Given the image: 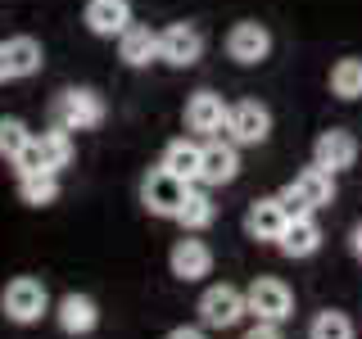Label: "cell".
Wrapping results in <instances>:
<instances>
[{"label": "cell", "instance_id": "5", "mask_svg": "<svg viewBox=\"0 0 362 339\" xmlns=\"http://www.w3.org/2000/svg\"><path fill=\"white\" fill-rule=\"evenodd\" d=\"M186 195H190V181L173 177L168 167H150V177L141 181V203L154 213V218H177Z\"/></svg>", "mask_w": 362, "mask_h": 339}, {"label": "cell", "instance_id": "6", "mask_svg": "<svg viewBox=\"0 0 362 339\" xmlns=\"http://www.w3.org/2000/svg\"><path fill=\"white\" fill-rule=\"evenodd\" d=\"M158 59L168 68H195L204 59V32L195 23H168L158 32Z\"/></svg>", "mask_w": 362, "mask_h": 339}, {"label": "cell", "instance_id": "27", "mask_svg": "<svg viewBox=\"0 0 362 339\" xmlns=\"http://www.w3.org/2000/svg\"><path fill=\"white\" fill-rule=\"evenodd\" d=\"M245 339H286V335H281V321H254Z\"/></svg>", "mask_w": 362, "mask_h": 339}, {"label": "cell", "instance_id": "12", "mask_svg": "<svg viewBox=\"0 0 362 339\" xmlns=\"http://www.w3.org/2000/svg\"><path fill=\"white\" fill-rule=\"evenodd\" d=\"M226 113H231V105H226L218 90H195L186 100V131L218 136V131H226Z\"/></svg>", "mask_w": 362, "mask_h": 339}, {"label": "cell", "instance_id": "25", "mask_svg": "<svg viewBox=\"0 0 362 339\" xmlns=\"http://www.w3.org/2000/svg\"><path fill=\"white\" fill-rule=\"evenodd\" d=\"M32 141H37V136L28 131L23 118H0V158H5V163H18Z\"/></svg>", "mask_w": 362, "mask_h": 339}, {"label": "cell", "instance_id": "30", "mask_svg": "<svg viewBox=\"0 0 362 339\" xmlns=\"http://www.w3.org/2000/svg\"><path fill=\"white\" fill-rule=\"evenodd\" d=\"M354 254L362 258V226H358V231H354Z\"/></svg>", "mask_w": 362, "mask_h": 339}, {"label": "cell", "instance_id": "28", "mask_svg": "<svg viewBox=\"0 0 362 339\" xmlns=\"http://www.w3.org/2000/svg\"><path fill=\"white\" fill-rule=\"evenodd\" d=\"M163 339H209V335H204V326H173Z\"/></svg>", "mask_w": 362, "mask_h": 339}, {"label": "cell", "instance_id": "29", "mask_svg": "<svg viewBox=\"0 0 362 339\" xmlns=\"http://www.w3.org/2000/svg\"><path fill=\"white\" fill-rule=\"evenodd\" d=\"M14 82V64H9V41H0V86Z\"/></svg>", "mask_w": 362, "mask_h": 339}, {"label": "cell", "instance_id": "16", "mask_svg": "<svg viewBox=\"0 0 362 339\" xmlns=\"http://www.w3.org/2000/svg\"><path fill=\"white\" fill-rule=\"evenodd\" d=\"M168 267H173V276L177 280H204L213 271V249L204 244V240H186V235H181V240L173 244V254H168Z\"/></svg>", "mask_w": 362, "mask_h": 339}, {"label": "cell", "instance_id": "18", "mask_svg": "<svg viewBox=\"0 0 362 339\" xmlns=\"http://www.w3.org/2000/svg\"><path fill=\"white\" fill-rule=\"evenodd\" d=\"M317 244H322V226L313 222V213H303V218H290L286 231H281V240H276V249H281L286 258H313Z\"/></svg>", "mask_w": 362, "mask_h": 339}, {"label": "cell", "instance_id": "9", "mask_svg": "<svg viewBox=\"0 0 362 339\" xmlns=\"http://www.w3.org/2000/svg\"><path fill=\"white\" fill-rule=\"evenodd\" d=\"M226 54H231L235 64H245V68L263 64L272 54V32L263 23H254V18H240L231 32H226Z\"/></svg>", "mask_w": 362, "mask_h": 339}, {"label": "cell", "instance_id": "13", "mask_svg": "<svg viewBox=\"0 0 362 339\" xmlns=\"http://www.w3.org/2000/svg\"><path fill=\"white\" fill-rule=\"evenodd\" d=\"M313 163L326 167V172H344V167H354V163H358V141H354V131H344V127L322 131V136H317V145H313Z\"/></svg>", "mask_w": 362, "mask_h": 339}, {"label": "cell", "instance_id": "19", "mask_svg": "<svg viewBox=\"0 0 362 339\" xmlns=\"http://www.w3.org/2000/svg\"><path fill=\"white\" fill-rule=\"evenodd\" d=\"M199 163H204V145H195V141H168V150H163V158H158V167H168L173 177H181V181H190L195 186L199 181Z\"/></svg>", "mask_w": 362, "mask_h": 339}, {"label": "cell", "instance_id": "21", "mask_svg": "<svg viewBox=\"0 0 362 339\" xmlns=\"http://www.w3.org/2000/svg\"><path fill=\"white\" fill-rule=\"evenodd\" d=\"M18 203L28 208L59 203V172H18Z\"/></svg>", "mask_w": 362, "mask_h": 339}, {"label": "cell", "instance_id": "10", "mask_svg": "<svg viewBox=\"0 0 362 339\" xmlns=\"http://www.w3.org/2000/svg\"><path fill=\"white\" fill-rule=\"evenodd\" d=\"M54 326H59L68 339H82V335H90L100 326V303L90 299V294L68 290L64 299L54 303Z\"/></svg>", "mask_w": 362, "mask_h": 339}, {"label": "cell", "instance_id": "11", "mask_svg": "<svg viewBox=\"0 0 362 339\" xmlns=\"http://www.w3.org/2000/svg\"><path fill=\"white\" fill-rule=\"evenodd\" d=\"M240 177V145L235 141H218L213 136L204 145V163H199V186H231Z\"/></svg>", "mask_w": 362, "mask_h": 339}, {"label": "cell", "instance_id": "15", "mask_svg": "<svg viewBox=\"0 0 362 339\" xmlns=\"http://www.w3.org/2000/svg\"><path fill=\"white\" fill-rule=\"evenodd\" d=\"M286 222H290V213H286V203H281V195L254 199V203H249V213H245V231L254 235V240H272V244L281 240Z\"/></svg>", "mask_w": 362, "mask_h": 339}, {"label": "cell", "instance_id": "23", "mask_svg": "<svg viewBox=\"0 0 362 339\" xmlns=\"http://www.w3.org/2000/svg\"><path fill=\"white\" fill-rule=\"evenodd\" d=\"M9 64H14V82L18 77H37L45 64V50L37 37H9Z\"/></svg>", "mask_w": 362, "mask_h": 339}, {"label": "cell", "instance_id": "8", "mask_svg": "<svg viewBox=\"0 0 362 339\" xmlns=\"http://www.w3.org/2000/svg\"><path fill=\"white\" fill-rule=\"evenodd\" d=\"M245 303L258 321H286L294 312V294H290L286 280H276V276H258L254 285L245 290Z\"/></svg>", "mask_w": 362, "mask_h": 339}, {"label": "cell", "instance_id": "14", "mask_svg": "<svg viewBox=\"0 0 362 339\" xmlns=\"http://www.w3.org/2000/svg\"><path fill=\"white\" fill-rule=\"evenodd\" d=\"M82 23L95 37H122L132 28V0H86Z\"/></svg>", "mask_w": 362, "mask_h": 339}, {"label": "cell", "instance_id": "24", "mask_svg": "<svg viewBox=\"0 0 362 339\" xmlns=\"http://www.w3.org/2000/svg\"><path fill=\"white\" fill-rule=\"evenodd\" d=\"M331 95L335 100H362V59L349 54L331 68Z\"/></svg>", "mask_w": 362, "mask_h": 339}, {"label": "cell", "instance_id": "22", "mask_svg": "<svg viewBox=\"0 0 362 339\" xmlns=\"http://www.w3.org/2000/svg\"><path fill=\"white\" fill-rule=\"evenodd\" d=\"M213 218H218V203H213L209 195V186H190V195L186 203H181V213H177V222L186 226V231H204V226H213Z\"/></svg>", "mask_w": 362, "mask_h": 339}, {"label": "cell", "instance_id": "1", "mask_svg": "<svg viewBox=\"0 0 362 339\" xmlns=\"http://www.w3.org/2000/svg\"><path fill=\"white\" fill-rule=\"evenodd\" d=\"M0 312H5V321H14V326H37V321H45V316H54V303H50L45 280L14 276L5 290H0Z\"/></svg>", "mask_w": 362, "mask_h": 339}, {"label": "cell", "instance_id": "20", "mask_svg": "<svg viewBox=\"0 0 362 339\" xmlns=\"http://www.w3.org/2000/svg\"><path fill=\"white\" fill-rule=\"evenodd\" d=\"M37 150H41V167H45V172H64V167L73 163L77 145H73V131H64V127L50 122V131L37 136Z\"/></svg>", "mask_w": 362, "mask_h": 339}, {"label": "cell", "instance_id": "2", "mask_svg": "<svg viewBox=\"0 0 362 339\" xmlns=\"http://www.w3.org/2000/svg\"><path fill=\"white\" fill-rule=\"evenodd\" d=\"M50 122L64 127V131H95L100 122H105V100H100L90 86H68V90L54 95Z\"/></svg>", "mask_w": 362, "mask_h": 339}, {"label": "cell", "instance_id": "17", "mask_svg": "<svg viewBox=\"0 0 362 339\" xmlns=\"http://www.w3.org/2000/svg\"><path fill=\"white\" fill-rule=\"evenodd\" d=\"M118 59L127 64V68H150V64H158V32L132 23V28L118 37Z\"/></svg>", "mask_w": 362, "mask_h": 339}, {"label": "cell", "instance_id": "4", "mask_svg": "<svg viewBox=\"0 0 362 339\" xmlns=\"http://www.w3.org/2000/svg\"><path fill=\"white\" fill-rule=\"evenodd\" d=\"M249 312V303H245V290H235V285H209L199 294V326L204 331H231V326H240V316Z\"/></svg>", "mask_w": 362, "mask_h": 339}, {"label": "cell", "instance_id": "3", "mask_svg": "<svg viewBox=\"0 0 362 339\" xmlns=\"http://www.w3.org/2000/svg\"><path fill=\"white\" fill-rule=\"evenodd\" d=\"M331 199H335V172H326V167H317V163L303 167V172L281 190V203H286L290 218H303V213H313V208H326Z\"/></svg>", "mask_w": 362, "mask_h": 339}, {"label": "cell", "instance_id": "26", "mask_svg": "<svg viewBox=\"0 0 362 339\" xmlns=\"http://www.w3.org/2000/svg\"><path fill=\"white\" fill-rule=\"evenodd\" d=\"M308 339H354V321L344 312H317L313 326H308Z\"/></svg>", "mask_w": 362, "mask_h": 339}, {"label": "cell", "instance_id": "7", "mask_svg": "<svg viewBox=\"0 0 362 339\" xmlns=\"http://www.w3.org/2000/svg\"><path fill=\"white\" fill-rule=\"evenodd\" d=\"M272 136V109L263 100H240L226 113V141L235 145H263Z\"/></svg>", "mask_w": 362, "mask_h": 339}]
</instances>
